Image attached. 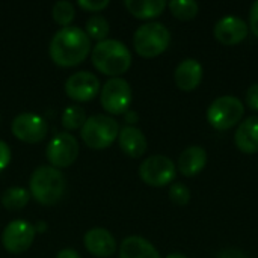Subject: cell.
<instances>
[{"instance_id": "obj_23", "label": "cell", "mask_w": 258, "mask_h": 258, "mask_svg": "<svg viewBox=\"0 0 258 258\" xmlns=\"http://www.w3.org/2000/svg\"><path fill=\"white\" fill-rule=\"evenodd\" d=\"M86 119H88V116H86L83 107L73 104V106L65 107V110L62 112L60 124L67 132H74V130H80Z\"/></svg>"}, {"instance_id": "obj_31", "label": "cell", "mask_w": 258, "mask_h": 258, "mask_svg": "<svg viewBox=\"0 0 258 258\" xmlns=\"http://www.w3.org/2000/svg\"><path fill=\"white\" fill-rule=\"evenodd\" d=\"M218 258H248L246 257V254L245 252H242V251H239V249H225V251H222V252H219V255Z\"/></svg>"}, {"instance_id": "obj_34", "label": "cell", "mask_w": 258, "mask_h": 258, "mask_svg": "<svg viewBox=\"0 0 258 258\" xmlns=\"http://www.w3.org/2000/svg\"><path fill=\"white\" fill-rule=\"evenodd\" d=\"M33 228H35L36 233H45V230H48V225H47L44 221H39V222H36V224L33 225Z\"/></svg>"}, {"instance_id": "obj_17", "label": "cell", "mask_w": 258, "mask_h": 258, "mask_svg": "<svg viewBox=\"0 0 258 258\" xmlns=\"http://www.w3.org/2000/svg\"><path fill=\"white\" fill-rule=\"evenodd\" d=\"M207 165V151L200 145L187 147L178 157L177 169L184 177H195L204 171Z\"/></svg>"}, {"instance_id": "obj_14", "label": "cell", "mask_w": 258, "mask_h": 258, "mask_svg": "<svg viewBox=\"0 0 258 258\" xmlns=\"http://www.w3.org/2000/svg\"><path fill=\"white\" fill-rule=\"evenodd\" d=\"M248 30L249 26L243 18L228 15L218 20L213 29V35L224 45H236L248 36Z\"/></svg>"}, {"instance_id": "obj_3", "label": "cell", "mask_w": 258, "mask_h": 258, "mask_svg": "<svg viewBox=\"0 0 258 258\" xmlns=\"http://www.w3.org/2000/svg\"><path fill=\"white\" fill-rule=\"evenodd\" d=\"M67 189L65 175L50 165L36 168L29 180V194L41 206H56Z\"/></svg>"}, {"instance_id": "obj_13", "label": "cell", "mask_w": 258, "mask_h": 258, "mask_svg": "<svg viewBox=\"0 0 258 258\" xmlns=\"http://www.w3.org/2000/svg\"><path fill=\"white\" fill-rule=\"evenodd\" d=\"M83 246L91 255L97 258L112 257L118 249L113 234L103 227L88 230L83 236Z\"/></svg>"}, {"instance_id": "obj_12", "label": "cell", "mask_w": 258, "mask_h": 258, "mask_svg": "<svg viewBox=\"0 0 258 258\" xmlns=\"http://www.w3.org/2000/svg\"><path fill=\"white\" fill-rule=\"evenodd\" d=\"M11 130L18 141L24 144H38L45 139L48 125L42 116L32 112H24L14 118Z\"/></svg>"}, {"instance_id": "obj_25", "label": "cell", "mask_w": 258, "mask_h": 258, "mask_svg": "<svg viewBox=\"0 0 258 258\" xmlns=\"http://www.w3.org/2000/svg\"><path fill=\"white\" fill-rule=\"evenodd\" d=\"M51 15H53V20L60 27H68V26H71L73 20L76 18V8L68 0H59L53 5Z\"/></svg>"}, {"instance_id": "obj_32", "label": "cell", "mask_w": 258, "mask_h": 258, "mask_svg": "<svg viewBox=\"0 0 258 258\" xmlns=\"http://www.w3.org/2000/svg\"><path fill=\"white\" fill-rule=\"evenodd\" d=\"M124 121L127 122V125H130V127H135V124L139 121V115H138V112H135V110H127L125 113H124Z\"/></svg>"}, {"instance_id": "obj_26", "label": "cell", "mask_w": 258, "mask_h": 258, "mask_svg": "<svg viewBox=\"0 0 258 258\" xmlns=\"http://www.w3.org/2000/svg\"><path fill=\"white\" fill-rule=\"evenodd\" d=\"M169 200L175 206H187L190 203V189L183 183H172L169 187Z\"/></svg>"}, {"instance_id": "obj_24", "label": "cell", "mask_w": 258, "mask_h": 258, "mask_svg": "<svg viewBox=\"0 0 258 258\" xmlns=\"http://www.w3.org/2000/svg\"><path fill=\"white\" fill-rule=\"evenodd\" d=\"M168 8L171 14L181 21L194 20L200 12V5L195 0H172L168 3Z\"/></svg>"}, {"instance_id": "obj_9", "label": "cell", "mask_w": 258, "mask_h": 258, "mask_svg": "<svg viewBox=\"0 0 258 258\" xmlns=\"http://www.w3.org/2000/svg\"><path fill=\"white\" fill-rule=\"evenodd\" d=\"M79 153H80L79 141L76 139L74 135L68 132L54 135L45 148L47 160L50 166L56 169H63L71 166L77 160Z\"/></svg>"}, {"instance_id": "obj_10", "label": "cell", "mask_w": 258, "mask_h": 258, "mask_svg": "<svg viewBox=\"0 0 258 258\" xmlns=\"http://www.w3.org/2000/svg\"><path fill=\"white\" fill-rule=\"evenodd\" d=\"M35 236L36 231L30 222L15 219L5 227L2 233V245L9 254L20 255L32 246Z\"/></svg>"}, {"instance_id": "obj_4", "label": "cell", "mask_w": 258, "mask_h": 258, "mask_svg": "<svg viewBox=\"0 0 258 258\" xmlns=\"http://www.w3.org/2000/svg\"><path fill=\"white\" fill-rule=\"evenodd\" d=\"M171 32L165 24L159 21L141 24L133 35V48L141 57L145 59L160 56L163 51L168 50Z\"/></svg>"}, {"instance_id": "obj_22", "label": "cell", "mask_w": 258, "mask_h": 258, "mask_svg": "<svg viewBox=\"0 0 258 258\" xmlns=\"http://www.w3.org/2000/svg\"><path fill=\"white\" fill-rule=\"evenodd\" d=\"M110 32V26L109 21L103 17V15H92L88 18L86 24H85V33L88 35L89 39H94L97 42H101L104 39H107Z\"/></svg>"}, {"instance_id": "obj_20", "label": "cell", "mask_w": 258, "mask_h": 258, "mask_svg": "<svg viewBox=\"0 0 258 258\" xmlns=\"http://www.w3.org/2000/svg\"><path fill=\"white\" fill-rule=\"evenodd\" d=\"M127 11L139 20H153L163 14L168 3L165 0H125Z\"/></svg>"}, {"instance_id": "obj_8", "label": "cell", "mask_w": 258, "mask_h": 258, "mask_svg": "<svg viewBox=\"0 0 258 258\" xmlns=\"http://www.w3.org/2000/svg\"><path fill=\"white\" fill-rule=\"evenodd\" d=\"M139 177L141 180L151 186V187H165L172 184L177 177L175 163L162 154H156L147 157L139 166Z\"/></svg>"}, {"instance_id": "obj_6", "label": "cell", "mask_w": 258, "mask_h": 258, "mask_svg": "<svg viewBox=\"0 0 258 258\" xmlns=\"http://www.w3.org/2000/svg\"><path fill=\"white\" fill-rule=\"evenodd\" d=\"M245 115L243 103L234 95H222L218 97L207 109V121L209 124L221 132L231 130L237 124L242 122Z\"/></svg>"}, {"instance_id": "obj_28", "label": "cell", "mask_w": 258, "mask_h": 258, "mask_svg": "<svg viewBox=\"0 0 258 258\" xmlns=\"http://www.w3.org/2000/svg\"><path fill=\"white\" fill-rule=\"evenodd\" d=\"M12 160V151L11 147L5 142L0 141V172H3Z\"/></svg>"}, {"instance_id": "obj_1", "label": "cell", "mask_w": 258, "mask_h": 258, "mask_svg": "<svg viewBox=\"0 0 258 258\" xmlns=\"http://www.w3.org/2000/svg\"><path fill=\"white\" fill-rule=\"evenodd\" d=\"M92 45L83 29L77 26L60 27L51 38L48 56L57 67L71 68L80 65L89 54Z\"/></svg>"}, {"instance_id": "obj_35", "label": "cell", "mask_w": 258, "mask_h": 258, "mask_svg": "<svg viewBox=\"0 0 258 258\" xmlns=\"http://www.w3.org/2000/svg\"><path fill=\"white\" fill-rule=\"evenodd\" d=\"M165 258H187L184 254H180V252H172V254H168Z\"/></svg>"}, {"instance_id": "obj_33", "label": "cell", "mask_w": 258, "mask_h": 258, "mask_svg": "<svg viewBox=\"0 0 258 258\" xmlns=\"http://www.w3.org/2000/svg\"><path fill=\"white\" fill-rule=\"evenodd\" d=\"M56 258H82V257H80V254H79L76 249L65 248V249H62V251H59V252H57Z\"/></svg>"}, {"instance_id": "obj_7", "label": "cell", "mask_w": 258, "mask_h": 258, "mask_svg": "<svg viewBox=\"0 0 258 258\" xmlns=\"http://www.w3.org/2000/svg\"><path fill=\"white\" fill-rule=\"evenodd\" d=\"M133 101V92L130 83L122 77L109 79L100 89L101 107L109 115H124L130 110Z\"/></svg>"}, {"instance_id": "obj_29", "label": "cell", "mask_w": 258, "mask_h": 258, "mask_svg": "<svg viewBox=\"0 0 258 258\" xmlns=\"http://www.w3.org/2000/svg\"><path fill=\"white\" fill-rule=\"evenodd\" d=\"M246 104L251 110L258 112V83H252L246 91Z\"/></svg>"}, {"instance_id": "obj_30", "label": "cell", "mask_w": 258, "mask_h": 258, "mask_svg": "<svg viewBox=\"0 0 258 258\" xmlns=\"http://www.w3.org/2000/svg\"><path fill=\"white\" fill-rule=\"evenodd\" d=\"M249 29L251 32L258 38V0L252 3L251 9H249Z\"/></svg>"}, {"instance_id": "obj_19", "label": "cell", "mask_w": 258, "mask_h": 258, "mask_svg": "<svg viewBox=\"0 0 258 258\" xmlns=\"http://www.w3.org/2000/svg\"><path fill=\"white\" fill-rule=\"evenodd\" d=\"M119 258H162L156 246L141 237V236H130L121 242L119 246Z\"/></svg>"}, {"instance_id": "obj_16", "label": "cell", "mask_w": 258, "mask_h": 258, "mask_svg": "<svg viewBox=\"0 0 258 258\" xmlns=\"http://www.w3.org/2000/svg\"><path fill=\"white\" fill-rule=\"evenodd\" d=\"M174 80L181 91L189 92L197 89L203 80V65L192 57L181 60L174 71Z\"/></svg>"}, {"instance_id": "obj_2", "label": "cell", "mask_w": 258, "mask_h": 258, "mask_svg": "<svg viewBox=\"0 0 258 258\" xmlns=\"http://www.w3.org/2000/svg\"><path fill=\"white\" fill-rule=\"evenodd\" d=\"M91 62L98 73L110 79L121 77L132 67V53L124 42L107 38L92 47Z\"/></svg>"}, {"instance_id": "obj_18", "label": "cell", "mask_w": 258, "mask_h": 258, "mask_svg": "<svg viewBox=\"0 0 258 258\" xmlns=\"http://www.w3.org/2000/svg\"><path fill=\"white\" fill-rule=\"evenodd\" d=\"M236 147L245 154L258 153V116H248L242 121L234 135Z\"/></svg>"}, {"instance_id": "obj_5", "label": "cell", "mask_w": 258, "mask_h": 258, "mask_svg": "<svg viewBox=\"0 0 258 258\" xmlns=\"http://www.w3.org/2000/svg\"><path fill=\"white\" fill-rule=\"evenodd\" d=\"M119 135V124L110 115H92L88 116L83 127L80 128V138L85 145L91 150L109 148Z\"/></svg>"}, {"instance_id": "obj_11", "label": "cell", "mask_w": 258, "mask_h": 258, "mask_svg": "<svg viewBox=\"0 0 258 258\" xmlns=\"http://www.w3.org/2000/svg\"><path fill=\"white\" fill-rule=\"evenodd\" d=\"M63 89L70 100L77 103H88L100 94L101 85L100 79L94 73L77 71L65 80Z\"/></svg>"}, {"instance_id": "obj_15", "label": "cell", "mask_w": 258, "mask_h": 258, "mask_svg": "<svg viewBox=\"0 0 258 258\" xmlns=\"http://www.w3.org/2000/svg\"><path fill=\"white\" fill-rule=\"evenodd\" d=\"M116 141H118V145H119L121 151L130 159L142 157L145 154L147 148H148L147 138L142 133V130L138 128V127L125 125V127L119 128V135H118Z\"/></svg>"}, {"instance_id": "obj_21", "label": "cell", "mask_w": 258, "mask_h": 258, "mask_svg": "<svg viewBox=\"0 0 258 258\" xmlns=\"http://www.w3.org/2000/svg\"><path fill=\"white\" fill-rule=\"evenodd\" d=\"M30 194L27 189L24 187H18V186H14V187H8L2 197H0V203L2 206L9 210V212H18V210H23L29 201H30Z\"/></svg>"}, {"instance_id": "obj_27", "label": "cell", "mask_w": 258, "mask_h": 258, "mask_svg": "<svg viewBox=\"0 0 258 258\" xmlns=\"http://www.w3.org/2000/svg\"><path fill=\"white\" fill-rule=\"evenodd\" d=\"M110 5L109 0H79L77 6L86 12H101Z\"/></svg>"}]
</instances>
